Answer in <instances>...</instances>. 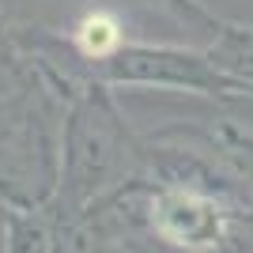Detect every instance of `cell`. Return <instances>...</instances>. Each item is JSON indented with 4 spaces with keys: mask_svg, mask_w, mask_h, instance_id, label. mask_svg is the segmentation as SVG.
Instances as JSON below:
<instances>
[{
    "mask_svg": "<svg viewBox=\"0 0 253 253\" xmlns=\"http://www.w3.org/2000/svg\"><path fill=\"white\" fill-rule=\"evenodd\" d=\"M144 170V128L125 117L117 91L98 84L76 87L61 110L57 174L45 197L64 223H80L98 201Z\"/></svg>",
    "mask_w": 253,
    "mask_h": 253,
    "instance_id": "cell-1",
    "label": "cell"
},
{
    "mask_svg": "<svg viewBox=\"0 0 253 253\" xmlns=\"http://www.w3.org/2000/svg\"><path fill=\"white\" fill-rule=\"evenodd\" d=\"M64 223L45 201L0 193V250L4 253H61Z\"/></svg>",
    "mask_w": 253,
    "mask_h": 253,
    "instance_id": "cell-3",
    "label": "cell"
},
{
    "mask_svg": "<svg viewBox=\"0 0 253 253\" xmlns=\"http://www.w3.org/2000/svg\"><path fill=\"white\" fill-rule=\"evenodd\" d=\"M87 84L110 87V91H167L201 102L234 106L253 102V87L234 80L204 42H174V38H148L132 34L125 45H117L106 61L87 68Z\"/></svg>",
    "mask_w": 253,
    "mask_h": 253,
    "instance_id": "cell-2",
    "label": "cell"
},
{
    "mask_svg": "<svg viewBox=\"0 0 253 253\" xmlns=\"http://www.w3.org/2000/svg\"><path fill=\"white\" fill-rule=\"evenodd\" d=\"M34 98V95H31ZM31 98H27V102H31ZM27 102H11V98H4L0 95V128L4 125H11V121H15V117L23 114V110H27Z\"/></svg>",
    "mask_w": 253,
    "mask_h": 253,
    "instance_id": "cell-6",
    "label": "cell"
},
{
    "mask_svg": "<svg viewBox=\"0 0 253 253\" xmlns=\"http://www.w3.org/2000/svg\"><path fill=\"white\" fill-rule=\"evenodd\" d=\"M208 53L242 84L253 87V23L227 19L208 42Z\"/></svg>",
    "mask_w": 253,
    "mask_h": 253,
    "instance_id": "cell-5",
    "label": "cell"
},
{
    "mask_svg": "<svg viewBox=\"0 0 253 253\" xmlns=\"http://www.w3.org/2000/svg\"><path fill=\"white\" fill-rule=\"evenodd\" d=\"M38 91H42L38 68H34L31 53L23 45L19 19L0 8V95L11 98V102H27Z\"/></svg>",
    "mask_w": 253,
    "mask_h": 253,
    "instance_id": "cell-4",
    "label": "cell"
},
{
    "mask_svg": "<svg viewBox=\"0 0 253 253\" xmlns=\"http://www.w3.org/2000/svg\"><path fill=\"white\" fill-rule=\"evenodd\" d=\"M0 253H4V250H0Z\"/></svg>",
    "mask_w": 253,
    "mask_h": 253,
    "instance_id": "cell-7",
    "label": "cell"
}]
</instances>
